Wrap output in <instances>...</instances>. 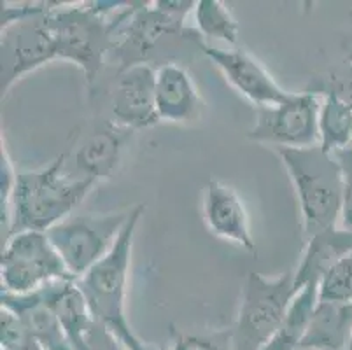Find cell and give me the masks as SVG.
I'll return each instance as SVG.
<instances>
[{"label":"cell","instance_id":"1","mask_svg":"<svg viewBox=\"0 0 352 350\" xmlns=\"http://www.w3.org/2000/svg\"><path fill=\"white\" fill-rule=\"evenodd\" d=\"M67 154H60L50 165L18 172L11 205L9 235L20 231H47L85 201L97 182L70 177L65 172Z\"/></svg>","mask_w":352,"mask_h":350},{"label":"cell","instance_id":"2","mask_svg":"<svg viewBox=\"0 0 352 350\" xmlns=\"http://www.w3.org/2000/svg\"><path fill=\"white\" fill-rule=\"evenodd\" d=\"M137 2H126L113 16H105L94 2H54L50 11L58 60L81 69L86 83L94 86L116 46V32Z\"/></svg>","mask_w":352,"mask_h":350},{"label":"cell","instance_id":"3","mask_svg":"<svg viewBox=\"0 0 352 350\" xmlns=\"http://www.w3.org/2000/svg\"><path fill=\"white\" fill-rule=\"evenodd\" d=\"M293 184L305 242L321 231L338 228L344 177L337 156L321 146L275 149Z\"/></svg>","mask_w":352,"mask_h":350},{"label":"cell","instance_id":"4","mask_svg":"<svg viewBox=\"0 0 352 350\" xmlns=\"http://www.w3.org/2000/svg\"><path fill=\"white\" fill-rule=\"evenodd\" d=\"M144 212V204H137L130 208L126 224L121 230L113 249L76 281L88 301L95 320L107 326L124 347L139 340L126 319V294L133 242Z\"/></svg>","mask_w":352,"mask_h":350},{"label":"cell","instance_id":"5","mask_svg":"<svg viewBox=\"0 0 352 350\" xmlns=\"http://www.w3.org/2000/svg\"><path fill=\"white\" fill-rule=\"evenodd\" d=\"M184 21L160 11L153 2H140L116 32L111 58L118 62V70L139 63L153 67L181 63L177 62L181 51H198V43L204 37Z\"/></svg>","mask_w":352,"mask_h":350},{"label":"cell","instance_id":"6","mask_svg":"<svg viewBox=\"0 0 352 350\" xmlns=\"http://www.w3.org/2000/svg\"><path fill=\"white\" fill-rule=\"evenodd\" d=\"M53 6L54 2H2V98L25 76L58 60L50 25V11Z\"/></svg>","mask_w":352,"mask_h":350},{"label":"cell","instance_id":"7","mask_svg":"<svg viewBox=\"0 0 352 350\" xmlns=\"http://www.w3.org/2000/svg\"><path fill=\"white\" fill-rule=\"evenodd\" d=\"M298 291L294 272H286L279 277L249 272L236 319L230 327L233 350H263L283 326L287 308Z\"/></svg>","mask_w":352,"mask_h":350},{"label":"cell","instance_id":"8","mask_svg":"<svg viewBox=\"0 0 352 350\" xmlns=\"http://www.w3.org/2000/svg\"><path fill=\"white\" fill-rule=\"evenodd\" d=\"M128 216L130 210L111 214H72L46 231L70 278H81L113 249Z\"/></svg>","mask_w":352,"mask_h":350},{"label":"cell","instance_id":"9","mask_svg":"<svg viewBox=\"0 0 352 350\" xmlns=\"http://www.w3.org/2000/svg\"><path fill=\"white\" fill-rule=\"evenodd\" d=\"M65 278H70L69 272L46 231H20L2 243L0 291L30 294Z\"/></svg>","mask_w":352,"mask_h":350},{"label":"cell","instance_id":"10","mask_svg":"<svg viewBox=\"0 0 352 350\" xmlns=\"http://www.w3.org/2000/svg\"><path fill=\"white\" fill-rule=\"evenodd\" d=\"M319 109L321 96L307 91L293 93L284 104L258 107L249 140L274 151L319 146Z\"/></svg>","mask_w":352,"mask_h":350},{"label":"cell","instance_id":"11","mask_svg":"<svg viewBox=\"0 0 352 350\" xmlns=\"http://www.w3.org/2000/svg\"><path fill=\"white\" fill-rule=\"evenodd\" d=\"M198 51L209 58L214 67L225 76L226 83L254 104L256 109L284 104L293 96V91H287L275 81L274 76L258 58L242 47L221 50L201 39L198 43Z\"/></svg>","mask_w":352,"mask_h":350},{"label":"cell","instance_id":"12","mask_svg":"<svg viewBox=\"0 0 352 350\" xmlns=\"http://www.w3.org/2000/svg\"><path fill=\"white\" fill-rule=\"evenodd\" d=\"M113 123L126 130H144L160 121L156 111V67L139 63L118 70L111 89Z\"/></svg>","mask_w":352,"mask_h":350},{"label":"cell","instance_id":"13","mask_svg":"<svg viewBox=\"0 0 352 350\" xmlns=\"http://www.w3.org/2000/svg\"><path fill=\"white\" fill-rule=\"evenodd\" d=\"M201 212L212 235L256 254L248 208L235 188L217 179H210L204 188Z\"/></svg>","mask_w":352,"mask_h":350},{"label":"cell","instance_id":"14","mask_svg":"<svg viewBox=\"0 0 352 350\" xmlns=\"http://www.w3.org/2000/svg\"><path fill=\"white\" fill-rule=\"evenodd\" d=\"M156 111L163 123L184 127L201 118L204 98L190 70L182 63L156 67Z\"/></svg>","mask_w":352,"mask_h":350},{"label":"cell","instance_id":"15","mask_svg":"<svg viewBox=\"0 0 352 350\" xmlns=\"http://www.w3.org/2000/svg\"><path fill=\"white\" fill-rule=\"evenodd\" d=\"M133 133L135 131L109 121L105 128L89 135L74 156L79 177L95 182L113 179L120 170L124 147Z\"/></svg>","mask_w":352,"mask_h":350},{"label":"cell","instance_id":"16","mask_svg":"<svg viewBox=\"0 0 352 350\" xmlns=\"http://www.w3.org/2000/svg\"><path fill=\"white\" fill-rule=\"evenodd\" d=\"M0 307L20 317L43 350H74L58 317L44 301L43 293L12 294L0 291Z\"/></svg>","mask_w":352,"mask_h":350},{"label":"cell","instance_id":"17","mask_svg":"<svg viewBox=\"0 0 352 350\" xmlns=\"http://www.w3.org/2000/svg\"><path fill=\"white\" fill-rule=\"evenodd\" d=\"M41 293L54 316L58 317L63 331L72 343V349H79L97 320L89 310L88 301L79 289L78 282L72 278L54 281L41 289Z\"/></svg>","mask_w":352,"mask_h":350},{"label":"cell","instance_id":"18","mask_svg":"<svg viewBox=\"0 0 352 350\" xmlns=\"http://www.w3.org/2000/svg\"><path fill=\"white\" fill-rule=\"evenodd\" d=\"M349 252H352V233L342 228H331L314 235L305 242L302 259L294 272L296 287L319 284L329 270Z\"/></svg>","mask_w":352,"mask_h":350},{"label":"cell","instance_id":"19","mask_svg":"<svg viewBox=\"0 0 352 350\" xmlns=\"http://www.w3.org/2000/svg\"><path fill=\"white\" fill-rule=\"evenodd\" d=\"M352 336V303L318 301L300 350H345Z\"/></svg>","mask_w":352,"mask_h":350},{"label":"cell","instance_id":"20","mask_svg":"<svg viewBox=\"0 0 352 350\" xmlns=\"http://www.w3.org/2000/svg\"><path fill=\"white\" fill-rule=\"evenodd\" d=\"M319 301V284H307L291 301L283 326L263 350H300L316 305Z\"/></svg>","mask_w":352,"mask_h":350},{"label":"cell","instance_id":"21","mask_svg":"<svg viewBox=\"0 0 352 350\" xmlns=\"http://www.w3.org/2000/svg\"><path fill=\"white\" fill-rule=\"evenodd\" d=\"M319 146L331 154L352 146V107L333 95L321 96Z\"/></svg>","mask_w":352,"mask_h":350},{"label":"cell","instance_id":"22","mask_svg":"<svg viewBox=\"0 0 352 350\" xmlns=\"http://www.w3.org/2000/svg\"><path fill=\"white\" fill-rule=\"evenodd\" d=\"M197 30L206 39H216L236 47L240 37L239 21L221 0H198L195 8Z\"/></svg>","mask_w":352,"mask_h":350},{"label":"cell","instance_id":"23","mask_svg":"<svg viewBox=\"0 0 352 350\" xmlns=\"http://www.w3.org/2000/svg\"><path fill=\"white\" fill-rule=\"evenodd\" d=\"M303 91L318 96L333 95L352 107V62H344L337 69L312 77Z\"/></svg>","mask_w":352,"mask_h":350},{"label":"cell","instance_id":"24","mask_svg":"<svg viewBox=\"0 0 352 350\" xmlns=\"http://www.w3.org/2000/svg\"><path fill=\"white\" fill-rule=\"evenodd\" d=\"M319 301L352 303V252L344 256L319 282Z\"/></svg>","mask_w":352,"mask_h":350},{"label":"cell","instance_id":"25","mask_svg":"<svg viewBox=\"0 0 352 350\" xmlns=\"http://www.w3.org/2000/svg\"><path fill=\"white\" fill-rule=\"evenodd\" d=\"M170 350H233L232 329L175 331Z\"/></svg>","mask_w":352,"mask_h":350},{"label":"cell","instance_id":"26","mask_svg":"<svg viewBox=\"0 0 352 350\" xmlns=\"http://www.w3.org/2000/svg\"><path fill=\"white\" fill-rule=\"evenodd\" d=\"M0 350H43L23 320L0 307Z\"/></svg>","mask_w":352,"mask_h":350},{"label":"cell","instance_id":"27","mask_svg":"<svg viewBox=\"0 0 352 350\" xmlns=\"http://www.w3.org/2000/svg\"><path fill=\"white\" fill-rule=\"evenodd\" d=\"M16 179L18 172L11 160L6 140L2 137V147H0V216H2V243L8 240L9 223H11V205L14 197Z\"/></svg>","mask_w":352,"mask_h":350},{"label":"cell","instance_id":"28","mask_svg":"<svg viewBox=\"0 0 352 350\" xmlns=\"http://www.w3.org/2000/svg\"><path fill=\"white\" fill-rule=\"evenodd\" d=\"M342 166L344 177V195H342V212L338 228L352 233V146L335 153Z\"/></svg>","mask_w":352,"mask_h":350},{"label":"cell","instance_id":"29","mask_svg":"<svg viewBox=\"0 0 352 350\" xmlns=\"http://www.w3.org/2000/svg\"><path fill=\"white\" fill-rule=\"evenodd\" d=\"M76 350H126L121 340L114 335L107 326L100 322H95V326L89 329L85 342Z\"/></svg>","mask_w":352,"mask_h":350},{"label":"cell","instance_id":"30","mask_svg":"<svg viewBox=\"0 0 352 350\" xmlns=\"http://www.w3.org/2000/svg\"><path fill=\"white\" fill-rule=\"evenodd\" d=\"M153 4L160 11L182 19H186V16L195 12V8H197V2H191V0H155Z\"/></svg>","mask_w":352,"mask_h":350},{"label":"cell","instance_id":"31","mask_svg":"<svg viewBox=\"0 0 352 350\" xmlns=\"http://www.w3.org/2000/svg\"><path fill=\"white\" fill-rule=\"evenodd\" d=\"M124 349L126 350H163V349H158V347H155V345H151V343H146V342H142V340H137V342H133V343H130V345H126L124 347Z\"/></svg>","mask_w":352,"mask_h":350},{"label":"cell","instance_id":"32","mask_svg":"<svg viewBox=\"0 0 352 350\" xmlns=\"http://www.w3.org/2000/svg\"><path fill=\"white\" fill-rule=\"evenodd\" d=\"M345 62H352V50H351V51H349L347 58H345Z\"/></svg>","mask_w":352,"mask_h":350},{"label":"cell","instance_id":"33","mask_svg":"<svg viewBox=\"0 0 352 350\" xmlns=\"http://www.w3.org/2000/svg\"><path fill=\"white\" fill-rule=\"evenodd\" d=\"M345 350H352V336H351V340H349V343H347V347H345Z\"/></svg>","mask_w":352,"mask_h":350}]
</instances>
